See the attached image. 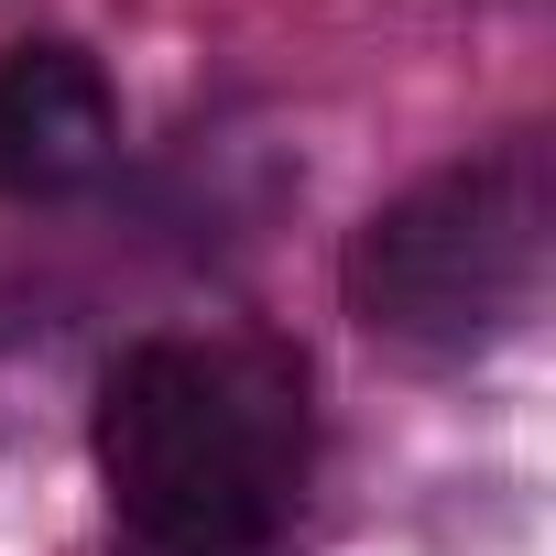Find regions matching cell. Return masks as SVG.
<instances>
[{
	"label": "cell",
	"instance_id": "6da1fadb",
	"mask_svg": "<svg viewBox=\"0 0 556 556\" xmlns=\"http://www.w3.org/2000/svg\"><path fill=\"white\" fill-rule=\"evenodd\" d=\"M99 480L153 556H251L285 523V447L229 361L142 339L99 382Z\"/></svg>",
	"mask_w": 556,
	"mask_h": 556
},
{
	"label": "cell",
	"instance_id": "7a4b0ae2",
	"mask_svg": "<svg viewBox=\"0 0 556 556\" xmlns=\"http://www.w3.org/2000/svg\"><path fill=\"white\" fill-rule=\"evenodd\" d=\"M534 285H545V175H534V153L447 164L350 240L361 328L393 339V350H426V361L502 339L534 306Z\"/></svg>",
	"mask_w": 556,
	"mask_h": 556
},
{
	"label": "cell",
	"instance_id": "3957f363",
	"mask_svg": "<svg viewBox=\"0 0 556 556\" xmlns=\"http://www.w3.org/2000/svg\"><path fill=\"white\" fill-rule=\"evenodd\" d=\"M121 99L77 45H23L0 55V197H66L110 164Z\"/></svg>",
	"mask_w": 556,
	"mask_h": 556
}]
</instances>
